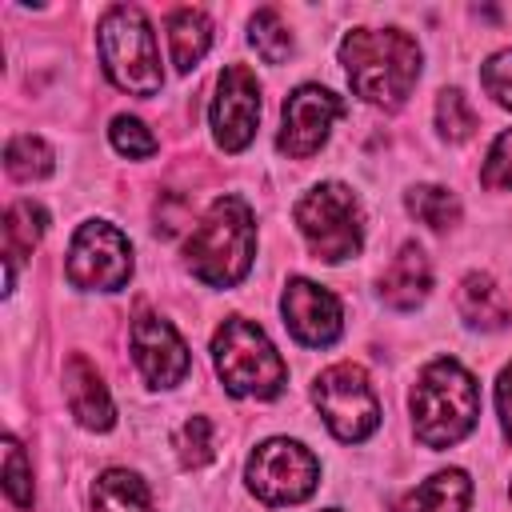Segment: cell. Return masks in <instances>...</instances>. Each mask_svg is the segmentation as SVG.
Wrapping results in <instances>:
<instances>
[{"label":"cell","mask_w":512,"mask_h":512,"mask_svg":"<svg viewBox=\"0 0 512 512\" xmlns=\"http://www.w3.org/2000/svg\"><path fill=\"white\" fill-rule=\"evenodd\" d=\"M340 64L356 96L396 108L420 76V44L400 28H352L340 40Z\"/></svg>","instance_id":"cell-1"},{"label":"cell","mask_w":512,"mask_h":512,"mask_svg":"<svg viewBox=\"0 0 512 512\" xmlns=\"http://www.w3.org/2000/svg\"><path fill=\"white\" fill-rule=\"evenodd\" d=\"M252 248H256L252 208L240 196H220L192 228L184 256L192 276H200L212 288H232L252 268Z\"/></svg>","instance_id":"cell-2"},{"label":"cell","mask_w":512,"mask_h":512,"mask_svg":"<svg viewBox=\"0 0 512 512\" xmlns=\"http://www.w3.org/2000/svg\"><path fill=\"white\" fill-rule=\"evenodd\" d=\"M480 416V388L456 360H432L412 388V428L428 448H448L472 432Z\"/></svg>","instance_id":"cell-3"},{"label":"cell","mask_w":512,"mask_h":512,"mask_svg":"<svg viewBox=\"0 0 512 512\" xmlns=\"http://www.w3.org/2000/svg\"><path fill=\"white\" fill-rule=\"evenodd\" d=\"M96 44H100V60L104 72L116 88L132 92V96H152L160 92V56H156V36L148 16L136 4H116L100 16L96 28Z\"/></svg>","instance_id":"cell-4"},{"label":"cell","mask_w":512,"mask_h":512,"mask_svg":"<svg viewBox=\"0 0 512 512\" xmlns=\"http://www.w3.org/2000/svg\"><path fill=\"white\" fill-rule=\"evenodd\" d=\"M212 360H216V372L232 396L272 400L288 380V368H284L280 352L272 348V340L244 316H228L216 328Z\"/></svg>","instance_id":"cell-5"},{"label":"cell","mask_w":512,"mask_h":512,"mask_svg":"<svg viewBox=\"0 0 512 512\" xmlns=\"http://www.w3.org/2000/svg\"><path fill=\"white\" fill-rule=\"evenodd\" d=\"M296 228L304 232L316 260H348L364 244V216L360 200L344 184H316L296 204Z\"/></svg>","instance_id":"cell-6"},{"label":"cell","mask_w":512,"mask_h":512,"mask_svg":"<svg viewBox=\"0 0 512 512\" xmlns=\"http://www.w3.org/2000/svg\"><path fill=\"white\" fill-rule=\"evenodd\" d=\"M312 400L324 416V424L336 432V440L356 444L364 436L376 432L380 424V400L368 384V372L360 364H332L316 376L312 384Z\"/></svg>","instance_id":"cell-7"},{"label":"cell","mask_w":512,"mask_h":512,"mask_svg":"<svg viewBox=\"0 0 512 512\" xmlns=\"http://www.w3.org/2000/svg\"><path fill=\"white\" fill-rule=\"evenodd\" d=\"M244 476H248V488L264 504H300V500H308L316 492L320 464L296 440H264L248 456Z\"/></svg>","instance_id":"cell-8"},{"label":"cell","mask_w":512,"mask_h":512,"mask_svg":"<svg viewBox=\"0 0 512 512\" xmlns=\"http://www.w3.org/2000/svg\"><path fill=\"white\" fill-rule=\"evenodd\" d=\"M132 276V244L120 228L92 220L80 224L72 244H68V280L76 288H96V292H116Z\"/></svg>","instance_id":"cell-9"},{"label":"cell","mask_w":512,"mask_h":512,"mask_svg":"<svg viewBox=\"0 0 512 512\" xmlns=\"http://www.w3.org/2000/svg\"><path fill=\"white\" fill-rule=\"evenodd\" d=\"M260 120V84L244 64H228L216 80L212 96V136L224 152H240L252 144Z\"/></svg>","instance_id":"cell-10"},{"label":"cell","mask_w":512,"mask_h":512,"mask_svg":"<svg viewBox=\"0 0 512 512\" xmlns=\"http://www.w3.org/2000/svg\"><path fill=\"white\" fill-rule=\"evenodd\" d=\"M348 112V104L320 88V84H300L288 100H284V128H280V152H288L292 160H308L324 140L332 120H340Z\"/></svg>","instance_id":"cell-11"},{"label":"cell","mask_w":512,"mask_h":512,"mask_svg":"<svg viewBox=\"0 0 512 512\" xmlns=\"http://www.w3.org/2000/svg\"><path fill=\"white\" fill-rule=\"evenodd\" d=\"M132 356L152 388H172L192 368V356H188V344L180 340V332L152 312H140L132 320Z\"/></svg>","instance_id":"cell-12"},{"label":"cell","mask_w":512,"mask_h":512,"mask_svg":"<svg viewBox=\"0 0 512 512\" xmlns=\"http://www.w3.org/2000/svg\"><path fill=\"white\" fill-rule=\"evenodd\" d=\"M280 312H284V324L288 332L308 344V348H324L340 336V300L324 288V284H312V280H292L284 288V300H280Z\"/></svg>","instance_id":"cell-13"},{"label":"cell","mask_w":512,"mask_h":512,"mask_svg":"<svg viewBox=\"0 0 512 512\" xmlns=\"http://www.w3.org/2000/svg\"><path fill=\"white\" fill-rule=\"evenodd\" d=\"M64 396H68V408L72 416L92 428V432H108L116 424V408H112V396L96 372V364L88 356H68L64 364Z\"/></svg>","instance_id":"cell-14"},{"label":"cell","mask_w":512,"mask_h":512,"mask_svg":"<svg viewBox=\"0 0 512 512\" xmlns=\"http://www.w3.org/2000/svg\"><path fill=\"white\" fill-rule=\"evenodd\" d=\"M432 288V268H428V256L420 244H404L396 252V260L384 268L380 276V296L392 304V308H416Z\"/></svg>","instance_id":"cell-15"},{"label":"cell","mask_w":512,"mask_h":512,"mask_svg":"<svg viewBox=\"0 0 512 512\" xmlns=\"http://www.w3.org/2000/svg\"><path fill=\"white\" fill-rule=\"evenodd\" d=\"M44 228H48V212L40 204H32V200H16L4 212V292H12L16 268L40 244Z\"/></svg>","instance_id":"cell-16"},{"label":"cell","mask_w":512,"mask_h":512,"mask_svg":"<svg viewBox=\"0 0 512 512\" xmlns=\"http://www.w3.org/2000/svg\"><path fill=\"white\" fill-rule=\"evenodd\" d=\"M456 304H460V316H464L468 324L488 328V332H500V328H508V320H512L508 296L500 292V284H496L488 272H468V276L460 280Z\"/></svg>","instance_id":"cell-17"},{"label":"cell","mask_w":512,"mask_h":512,"mask_svg":"<svg viewBox=\"0 0 512 512\" xmlns=\"http://www.w3.org/2000/svg\"><path fill=\"white\" fill-rule=\"evenodd\" d=\"M472 500V480L460 468H444L436 476H428L420 488H412L396 512H464Z\"/></svg>","instance_id":"cell-18"},{"label":"cell","mask_w":512,"mask_h":512,"mask_svg":"<svg viewBox=\"0 0 512 512\" xmlns=\"http://www.w3.org/2000/svg\"><path fill=\"white\" fill-rule=\"evenodd\" d=\"M168 44H172V64H176L180 72H192V68L204 60L208 44H212V24H208V16H204L200 8H176V12L168 16Z\"/></svg>","instance_id":"cell-19"},{"label":"cell","mask_w":512,"mask_h":512,"mask_svg":"<svg viewBox=\"0 0 512 512\" xmlns=\"http://www.w3.org/2000/svg\"><path fill=\"white\" fill-rule=\"evenodd\" d=\"M92 512H152V500L136 472L108 468L92 488Z\"/></svg>","instance_id":"cell-20"},{"label":"cell","mask_w":512,"mask_h":512,"mask_svg":"<svg viewBox=\"0 0 512 512\" xmlns=\"http://www.w3.org/2000/svg\"><path fill=\"white\" fill-rule=\"evenodd\" d=\"M408 212L428 224V228H452L460 220V200L448 192V188H436V184H416L408 196H404Z\"/></svg>","instance_id":"cell-21"},{"label":"cell","mask_w":512,"mask_h":512,"mask_svg":"<svg viewBox=\"0 0 512 512\" xmlns=\"http://www.w3.org/2000/svg\"><path fill=\"white\" fill-rule=\"evenodd\" d=\"M4 168L12 180H44L52 172V148L40 136H16L4 148Z\"/></svg>","instance_id":"cell-22"},{"label":"cell","mask_w":512,"mask_h":512,"mask_svg":"<svg viewBox=\"0 0 512 512\" xmlns=\"http://www.w3.org/2000/svg\"><path fill=\"white\" fill-rule=\"evenodd\" d=\"M252 32H248V40H252V48L268 60V64H280L288 52H292V32L284 28V20H280V12L276 8H260L256 16H252V24H248Z\"/></svg>","instance_id":"cell-23"},{"label":"cell","mask_w":512,"mask_h":512,"mask_svg":"<svg viewBox=\"0 0 512 512\" xmlns=\"http://www.w3.org/2000/svg\"><path fill=\"white\" fill-rule=\"evenodd\" d=\"M436 128L448 136V140H468L476 132V112L468 104V96L460 88H444L440 100H436Z\"/></svg>","instance_id":"cell-24"},{"label":"cell","mask_w":512,"mask_h":512,"mask_svg":"<svg viewBox=\"0 0 512 512\" xmlns=\"http://www.w3.org/2000/svg\"><path fill=\"white\" fill-rule=\"evenodd\" d=\"M176 456L184 468H204L212 456H216V444H212V424L204 416H188L176 432Z\"/></svg>","instance_id":"cell-25"},{"label":"cell","mask_w":512,"mask_h":512,"mask_svg":"<svg viewBox=\"0 0 512 512\" xmlns=\"http://www.w3.org/2000/svg\"><path fill=\"white\" fill-rule=\"evenodd\" d=\"M108 136H112V148L120 156H128V160H148L156 152V136L136 116H116L112 128H108Z\"/></svg>","instance_id":"cell-26"},{"label":"cell","mask_w":512,"mask_h":512,"mask_svg":"<svg viewBox=\"0 0 512 512\" xmlns=\"http://www.w3.org/2000/svg\"><path fill=\"white\" fill-rule=\"evenodd\" d=\"M4 492L16 508H32V472H28V460L12 436L4 440Z\"/></svg>","instance_id":"cell-27"},{"label":"cell","mask_w":512,"mask_h":512,"mask_svg":"<svg viewBox=\"0 0 512 512\" xmlns=\"http://www.w3.org/2000/svg\"><path fill=\"white\" fill-rule=\"evenodd\" d=\"M480 180H484L488 188H512V128L496 136V144H492V152H488V160H484Z\"/></svg>","instance_id":"cell-28"},{"label":"cell","mask_w":512,"mask_h":512,"mask_svg":"<svg viewBox=\"0 0 512 512\" xmlns=\"http://www.w3.org/2000/svg\"><path fill=\"white\" fill-rule=\"evenodd\" d=\"M480 84L488 88V96H496L504 108H512V48L508 52H496L480 68Z\"/></svg>","instance_id":"cell-29"},{"label":"cell","mask_w":512,"mask_h":512,"mask_svg":"<svg viewBox=\"0 0 512 512\" xmlns=\"http://www.w3.org/2000/svg\"><path fill=\"white\" fill-rule=\"evenodd\" d=\"M496 404H500V424L512 440V364L500 372V384H496Z\"/></svg>","instance_id":"cell-30"}]
</instances>
